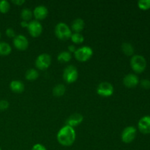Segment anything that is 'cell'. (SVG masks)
<instances>
[{
	"mask_svg": "<svg viewBox=\"0 0 150 150\" xmlns=\"http://www.w3.org/2000/svg\"><path fill=\"white\" fill-rule=\"evenodd\" d=\"M1 32H0V40H1Z\"/></svg>",
	"mask_w": 150,
	"mask_h": 150,
	"instance_id": "33",
	"label": "cell"
},
{
	"mask_svg": "<svg viewBox=\"0 0 150 150\" xmlns=\"http://www.w3.org/2000/svg\"><path fill=\"white\" fill-rule=\"evenodd\" d=\"M39 72L38 70L34 68H30L29 70H26V73H25V79L29 81H35L39 78Z\"/></svg>",
	"mask_w": 150,
	"mask_h": 150,
	"instance_id": "18",
	"label": "cell"
},
{
	"mask_svg": "<svg viewBox=\"0 0 150 150\" xmlns=\"http://www.w3.org/2000/svg\"><path fill=\"white\" fill-rule=\"evenodd\" d=\"M21 26L23 28H26V29H27L28 26H29V22L23 21H22L21 22Z\"/></svg>",
	"mask_w": 150,
	"mask_h": 150,
	"instance_id": "32",
	"label": "cell"
},
{
	"mask_svg": "<svg viewBox=\"0 0 150 150\" xmlns=\"http://www.w3.org/2000/svg\"><path fill=\"white\" fill-rule=\"evenodd\" d=\"M0 150H1V148H0Z\"/></svg>",
	"mask_w": 150,
	"mask_h": 150,
	"instance_id": "34",
	"label": "cell"
},
{
	"mask_svg": "<svg viewBox=\"0 0 150 150\" xmlns=\"http://www.w3.org/2000/svg\"><path fill=\"white\" fill-rule=\"evenodd\" d=\"M10 10V4L7 0H1L0 1V13L2 14H6Z\"/></svg>",
	"mask_w": 150,
	"mask_h": 150,
	"instance_id": "24",
	"label": "cell"
},
{
	"mask_svg": "<svg viewBox=\"0 0 150 150\" xmlns=\"http://www.w3.org/2000/svg\"><path fill=\"white\" fill-rule=\"evenodd\" d=\"M130 67L134 73L140 74L145 70L146 67V61L144 57L139 54H134L131 57L130 61Z\"/></svg>",
	"mask_w": 150,
	"mask_h": 150,
	"instance_id": "3",
	"label": "cell"
},
{
	"mask_svg": "<svg viewBox=\"0 0 150 150\" xmlns=\"http://www.w3.org/2000/svg\"><path fill=\"white\" fill-rule=\"evenodd\" d=\"M85 28V22L81 18H76L71 24V31L75 33H81Z\"/></svg>",
	"mask_w": 150,
	"mask_h": 150,
	"instance_id": "15",
	"label": "cell"
},
{
	"mask_svg": "<svg viewBox=\"0 0 150 150\" xmlns=\"http://www.w3.org/2000/svg\"><path fill=\"white\" fill-rule=\"evenodd\" d=\"M137 135V130L133 126H127L122 130L121 139L125 144H130L135 140Z\"/></svg>",
	"mask_w": 150,
	"mask_h": 150,
	"instance_id": "8",
	"label": "cell"
},
{
	"mask_svg": "<svg viewBox=\"0 0 150 150\" xmlns=\"http://www.w3.org/2000/svg\"><path fill=\"white\" fill-rule=\"evenodd\" d=\"M32 150H47L45 146L41 144H36L32 146Z\"/></svg>",
	"mask_w": 150,
	"mask_h": 150,
	"instance_id": "29",
	"label": "cell"
},
{
	"mask_svg": "<svg viewBox=\"0 0 150 150\" xmlns=\"http://www.w3.org/2000/svg\"><path fill=\"white\" fill-rule=\"evenodd\" d=\"M66 92V88L64 84H57L53 88L52 93L54 95V96L57 97V98H60V97L63 96V95L65 94Z\"/></svg>",
	"mask_w": 150,
	"mask_h": 150,
	"instance_id": "20",
	"label": "cell"
},
{
	"mask_svg": "<svg viewBox=\"0 0 150 150\" xmlns=\"http://www.w3.org/2000/svg\"><path fill=\"white\" fill-rule=\"evenodd\" d=\"M27 30L32 38H38L40 36L42 32V26L38 21H32L29 22Z\"/></svg>",
	"mask_w": 150,
	"mask_h": 150,
	"instance_id": "10",
	"label": "cell"
},
{
	"mask_svg": "<svg viewBox=\"0 0 150 150\" xmlns=\"http://www.w3.org/2000/svg\"><path fill=\"white\" fill-rule=\"evenodd\" d=\"M114 92V89L111 83L107 81L101 82L98 84L97 87V93L98 95L103 98H108L113 95Z\"/></svg>",
	"mask_w": 150,
	"mask_h": 150,
	"instance_id": "7",
	"label": "cell"
},
{
	"mask_svg": "<svg viewBox=\"0 0 150 150\" xmlns=\"http://www.w3.org/2000/svg\"><path fill=\"white\" fill-rule=\"evenodd\" d=\"M63 80L67 83H73L79 78V72L77 68L73 65H68L64 69L62 73Z\"/></svg>",
	"mask_w": 150,
	"mask_h": 150,
	"instance_id": "5",
	"label": "cell"
},
{
	"mask_svg": "<svg viewBox=\"0 0 150 150\" xmlns=\"http://www.w3.org/2000/svg\"><path fill=\"white\" fill-rule=\"evenodd\" d=\"M25 2H26L25 0H13V1H12V3H13V4H16V5L17 6L23 5Z\"/></svg>",
	"mask_w": 150,
	"mask_h": 150,
	"instance_id": "30",
	"label": "cell"
},
{
	"mask_svg": "<svg viewBox=\"0 0 150 150\" xmlns=\"http://www.w3.org/2000/svg\"><path fill=\"white\" fill-rule=\"evenodd\" d=\"M139 82L140 81L139 77L134 73H129L126 75L123 79V84L125 87L129 89L136 87L139 84Z\"/></svg>",
	"mask_w": 150,
	"mask_h": 150,
	"instance_id": "11",
	"label": "cell"
},
{
	"mask_svg": "<svg viewBox=\"0 0 150 150\" xmlns=\"http://www.w3.org/2000/svg\"><path fill=\"white\" fill-rule=\"evenodd\" d=\"M54 33L59 40L62 41H67L70 39L72 35L71 29L67 23L64 22H59L57 23L54 29Z\"/></svg>",
	"mask_w": 150,
	"mask_h": 150,
	"instance_id": "2",
	"label": "cell"
},
{
	"mask_svg": "<svg viewBox=\"0 0 150 150\" xmlns=\"http://www.w3.org/2000/svg\"><path fill=\"white\" fill-rule=\"evenodd\" d=\"M13 45L18 51H26L29 47V41L27 38L23 35H18L13 38Z\"/></svg>",
	"mask_w": 150,
	"mask_h": 150,
	"instance_id": "9",
	"label": "cell"
},
{
	"mask_svg": "<svg viewBox=\"0 0 150 150\" xmlns=\"http://www.w3.org/2000/svg\"><path fill=\"white\" fill-rule=\"evenodd\" d=\"M138 128L143 134L150 133V116H144L139 120L138 122Z\"/></svg>",
	"mask_w": 150,
	"mask_h": 150,
	"instance_id": "12",
	"label": "cell"
},
{
	"mask_svg": "<svg viewBox=\"0 0 150 150\" xmlns=\"http://www.w3.org/2000/svg\"><path fill=\"white\" fill-rule=\"evenodd\" d=\"M10 106V103L6 100H0V111H3L7 110Z\"/></svg>",
	"mask_w": 150,
	"mask_h": 150,
	"instance_id": "26",
	"label": "cell"
},
{
	"mask_svg": "<svg viewBox=\"0 0 150 150\" xmlns=\"http://www.w3.org/2000/svg\"><path fill=\"white\" fill-rule=\"evenodd\" d=\"M51 57L48 54H41L35 60V66L39 70H45L51 66Z\"/></svg>",
	"mask_w": 150,
	"mask_h": 150,
	"instance_id": "6",
	"label": "cell"
},
{
	"mask_svg": "<svg viewBox=\"0 0 150 150\" xmlns=\"http://www.w3.org/2000/svg\"><path fill=\"white\" fill-rule=\"evenodd\" d=\"M72 55L67 51H64L60 52L57 56V60L60 63H67L71 60Z\"/></svg>",
	"mask_w": 150,
	"mask_h": 150,
	"instance_id": "21",
	"label": "cell"
},
{
	"mask_svg": "<svg viewBox=\"0 0 150 150\" xmlns=\"http://www.w3.org/2000/svg\"><path fill=\"white\" fill-rule=\"evenodd\" d=\"M83 120V117L82 114H79V113H76L72 115H70L68 118L65 121V125L70 126V127H77L79 125L82 123Z\"/></svg>",
	"mask_w": 150,
	"mask_h": 150,
	"instance_id": "14",
	"label": "cell"
},
{
	"mask_svg": "<svg viewBox=\"0 0 150 150\" xmlns=\"http://www.w3.org/2000/svg\"><path fill=\"white\" fill-rule=\"evenodd\" d=\"M33 17V12L29 8H24L21 12V18L23 21L29 22Z\"/></svg>",
	"mask_w": 150,
	"mask_h": 150,
	"instance_id": "22",
	"label": "cell"
},
{
	"mask_svg": "<svg viewBox=\"0 0 150 150\" xmlns=\"http://www.w3.org/2000/svg\"><path fill=\"white\" fill-rule=\"evenodd\" d=\"M12 47L7 42H0V56L6 57L11 54Z\"/></svg>",
	"mask_w": 150,
	"mask_h": 150,
	"instance_id": "19",
	"label": "cell"
},
{
	"mask_svg": "<svg viewBox=\"0 0 150 150\" xmlns=\"http://www.w3.org/2000/svg\"><path fill=\"white\" fill-rule=\"evenodd\" d=\"M93 55V50L91 47L82 46L76 49V52L74 53V57L77 61L80 62H85L88 60L90 59Z\"/></svg>",
	"mask_w": 150,
	"mask_h": 150,
	"instance_id": "4",
	"label": "cell"
},
{
	"mask_svg": "<svg viewBox=\"0 0 150 150\" xmlns=\"http://www.w3.org/2000/svg\"><path fill=\"white\" fill-rule=\"evenodd\" d=\"M76 139V130L73 127L64 125L60 128L57 135V142L63 146H70L74 144Z\"/></svg>",
	"mask_w": 150,
	"mask_h": 150,
	"instance_id": "1",
	"label": "cell"
},
{
	"mask_svg": "<svg viewBox=\"0 0 150 150\" xmlns=\"http://www.w3.org/2000/svg\"><path fill=\"white\" fill-rule=\"evenodd\" d=\"M76 49H77V48H76V46H75L74 45H69L68 48H67V51H68V52H70V54H72V53H73V54H74V53L76 52Z\"/></svg>",
	"mask_w": 150,
	"mask_h": 150,
	"instance_id": "31",
	"label": "cell"
},
{
	"mask_svg": "<svg viewBox=\"0 0 150 150\" xmlns=\"http://www.w3.org/2000/svg\"><path fill=\"white\" fill-rule=\"evenodd\" d=\"M121 49L123 54L127 57H133L134 55V47L130 42H123L121 45Z\"/></svg>",
	"mask_w": 150,
	"mask_h": 150,
	"instance_id": "17",
	"label": "cell"
},
{
	"mask_svg": "<svg viewBox=\"0 0 150 150\" xmlns=\"http://www.w3.org/2000/svg\"><path fill=\"white\" fill-rule=\"evenodd\" d=\"M141 86L144 89H150V80L149 79H143L139 82Z\"/></svg>",
	"mask_w": 150,
	"mask_h": 150,
	"instance_id": "27",
	"label": "cell"
},
{
	"mask_svg": "<svg viewBox=\"0 0 150 150\" xmlns=\"http://www.w3.org/2000/svg\"><path fill=\"white\" fill-rule=\"evenodd\" d=\"M32 12H33V16L35 17V20L38 21L46 18L48 14V9L44 5L37 6Z\"/></svg>",
	"mask_w": 150,
	"mask_h": 150,
	"instance_id": "13",
	"label": "cell"
},
{
	"mask_svg": "<svg viewBox=\"0 0 150 150\" xmlns=\"http://www.w3.org/2000/svg\"><path fill=\"white\" fill-rule=\"evenodd\" d=\"M5 34L9 38H14L16 36V32H15L14 29H12V28H7V29H6Z\"/></svg>",
	"mask_w": 150,
	"mask_h": 150,
	"instance_id": "28",
	"label": "cell"
},
{
	"mask_svg": "<svg viewBox=\"0 0 150 150\" xmlns=\"http://www.w3.org/2000/svg\"><path fill=\"white\" fill-rule=\"evenodd\" d=\"M70 40L74 44L79 45V44L83 43V41H84V38L81 33H75V32H73V33H72L71 37H70Z\"/></svg>",
	"mask_w": 150,
	"mask_h": 150,
	"instance_id": "23",
	"label": "cell"
},
{
	"mask_svg": "<svg viewBox=\"0 0 150 150\" xmlns=\"http://www.w3.org/2000/svg\"><path fill=\"white\" fill-rule=\"evenodd\" d=\"M138 7L142 10H147L150 9V0H140L138 1Z\"/></svg>",
	"mask_w": 150,
	"mask_h": 150,
	"instance_id": "25",
	"label": "cell"
},
{
	"mask_svg": "<svg viewBox=\"0 0 150 150\" xmlns=\"http://www.w3.org/2000/svg\"><path fill=\"white\" fill-rule=\"evenodd\" d=\"M10 88L12 92L16 94H20L24 91V83L20 80H13L10 82Z\"/></svg>",
	"mask_w": 150,
	"mask_h": 150,
	"instance_id": "16",
	"label": "cell"
}]
</instances>
